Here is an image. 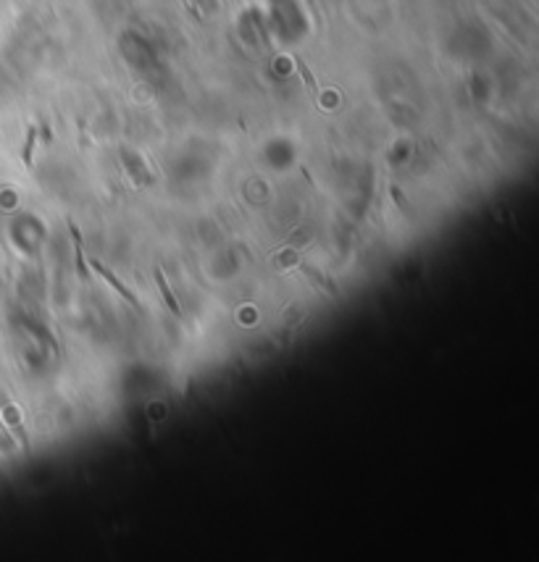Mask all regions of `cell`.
<instances>
[{"label": "cell", "mask_w": 539, "mask_h": 562, "mask_svg": "<svg viewBox=\"0 0 539 562\" xmlns=\"http://www.w3.org/2000/svg\"><path fill=\"white\" fill-rule=\"evenodd\" d=\"M66 226H69V234H72V242H74V252H77L79 279H82V281H90V271H87V258H84V245H82V231H79V226L74 224L72 218L66 221Z\"/></svg>", "instance_id": "cell-2"}, {"label": "cell", "mask_w": 539, "mask_h": 562, "mask_svg": "<svg viewBox=\"0 0 539 562\" xmlns=\"http://www.w3.org/2000/svg\"><path fill=\"white\" fill-rule=\"evenodd\" d=\"M87 265H90V268H92V271H95L97 276H103V279H106L108 284H111V287H113V289H116V292H119L121 297H124V299H127V302H129V305H132L134 311H143V308H140V302H137V297H134L132 292L127 289V284H124L121 279H116V274H113V271H111V268H108L106 263H100L97 258H90V261H87Z\"/></svg>", "instance_id": "cell-1"}, {"label": "cell", "mask_w": 539, "mask_h": 562, "mask_svg": "<svg viewBox=\"0 0 539 562\" xmlns=\"http://www.w3.org/2000/svg\"><path fill=\"white\" fill-rule=\"evenodd\" d=\"M35 137H37V132L35 129H29V137H26V144H24V163L26 166H32V144H35Z\"/></svg>", "instance_id": "cell-4"}, {"label": "cell", "mask_w": 539, "mask_h": 562, "mask_svg": "<svg viewBox=\"0 0 539 562\" xmlns=\"http://www.w3.org/2000/svg\"><path fill=\"white\" fill-rule=\"evenodd\" d=\"M153 274H156V284H158V292L163 295V302H166V308L174 315H182V308H179V302L174 299V292H171V287H168V281H166V274H163V268L161 265H156L153 268Z\"/></svg>", "instance_id": "cell-3"}]
</instances>
